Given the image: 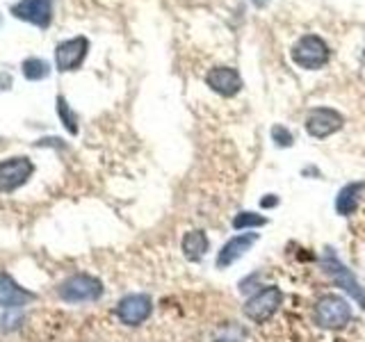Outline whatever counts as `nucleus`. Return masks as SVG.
Wrapping results in <instances>:
<instances>
[{
	"instance_id": "5701e85b",
	"label": "nucleus",
	"mask_w": 365,
	"mask_h": 342,
	"mask_svg": "<svg viewBox=\"0 0 365 342\" xmlns=\"http://www.w3.org/2000/svg\"><path fill=\"white\" fill-rule=\"evenodd\" d=\"M251 3H254L256 7H267V5H269V0H251Z\"/></svg>"
},
{
	"instance_id": "6e6552de",
	"label": "nucleus",
	"mask_w": 365,
	"mask_h": 342,
	"mask_svg": "<svg viewBox=\"0 0 365 342\" xmlns=\"http://www.w3.org/2000/svg\"><path fill=\"white\" fill-rule=\"evenodd\" d=\"M153 313V301L148 294H128L117 306V317L125 326H140Z\"/></svg>"
},
{
	"instance_id": "aec40b11",
	"label": "nucleus",
	"mask_w": 365,
	"mask_h": 342,
	"mask_svg": "<svg viewBox=\"0 0 365 342\" xmlns=\"http://www.w3.org/2000/svg\"><path fill=\"white\" fill-rule=\"evenodd\" d=\"M272 140H274V144L277 146H281V148H288V146H292V142H294V137H292V133L285 128V125H274L272 128Z\"/></svg>"
},
{
	"instance_id": "9d476101",
	"label": "nucleus",
	"mask_w": 365,
	"mask_h": 342,
	"mask_svg": "<svg viewBox=\"0 0 365 342\" xmlns=\"http://www.w3.org/2000/svg\"><path fill=\"white\" fill-rule=\"evenodd\" d=\"M34 171V165L28 157H9L0 162V194H9L19 190Z\"/></svg>"
},
{
	"instance_id": "20e7f679",
	"label": "nucleus",
	"mask_w": 365,
	"mask_h": 342,
	"mask_svg": "<svg viewBox=\"0 0 365 342\" xmlns=\"http://www.w3.org/2000/svg\"><path fill=\"white\" fill-rule=\"evenodd\" d=\"M322 267H324V271L329 274V279L334 281L338 288H342L347 294H351V299L356 301L363 311H365V290L361 288V283L356 281V276L342 265L340 262V258L334 254L331 249H327L324 251V256H322Z\"/></svg>"
},
{
	"instance_id": "f257e3e1",
	"label": "nucleus",
	"mask_w": 365,
	"mask_h": 342,
	"mask_svg": "<svg viewBox=\"0 0 365 342\" xmlns=\"http://www.w3.org/2000/svg\"><path fill=\"white\" fill-rule=\"evenodd\" d=\"M315 324L327 331H342L351 322V304L336 292H327L315 301Z\"/></svg>"
},
{
	"instance_id": "0eeeda50",
	"label": "nucleus",
	"mask_w": 365,
	"mask_h": 342,
	"mask_svg": "<svg viewBox=\"0 0 365 342\" xmlns=\"http://www.w3.org/2000/svg\"><path fill=\"white\" fill-rule=\"evenodd\" d=\"M53 7L55 0H19L11 5V14L34 28L46 30L53 21Z\"/></svg>"
},
{
	"instance_id": "7ed1b4c3",
	"label": "nucleus",
	"mask_w": 365,
	"mask_h": 342,
	"mask_svg": "<svg viewBox=\"0 0 365 342\" xmlns=\"http://www.w3.org/2000/svg\"><path fill=\"white\" fill-rule=\"evenodd\" d=\"M331 57L329 46L317 34H304V37L292 46V62L297 66L306 68V71H315L322 68Z\"/></svg>"
},
{
	"instance_id": "412c9836",
	"label": "nucleus",
	"mask_w": 365,
	"mask_h": 342,
	"mask_svg": "<svg viewBox=\"0 0 365 342\" xmlns=\"http://www.w3.org/2000/svg\"><path fill=\"white\" fill-rule=\"evenodd\" d=\"M11 85H14V78H11V73H7V71H0V91H7V89H11Z\"/></svg>"
},
{
	"instance_id": "b1692460",
	"label": "nucleus",
	"mask_w": 365,
	"mask_h": 342,
	"mask_svg": "<svg viewBox=\"0 0 365 342\" xmlns=\"http://www.w3.org/2000/svg\"><path fill=\"white\" fill-rule=\"evenodd\" d=\"M215 342H242V340H237V338H226V336H224V338H217Z\"/></svg>"
},
{
	"instance_id": "dca6fc26",
	"label": "nucleus",
	"mask_w": 365,
	"mask_h": 342,
	"mask_svg": "<svg viewBox=\"0 0 365 342\" xmlns=\"http://www.w3.org/2000/svg\"><path fill=\"white\" fill-rule=\"evenodd\" d=\"M269 219L265 214H260V212H251V210H245V212H237L233 217V228L237 233H242V231H256V228H262V226H267Z\"/></svg>"
},
{
	"instance_id": "4be33fe9",
	"label": "nucleus",
	"mask_w": 365,
	"mask_h": 342,
	"mask_svg": "<svg viewBox=\"0 0 365 342\" xmlns=\"http://www.w3.org/2000/svg\"><path fill=\"white\" fill-rule=\"evenodd\" d=\"M274 205H279V197H274V194H267V199L260 201V208H274Z\"/></svg>"
},
{
	"instance_id": "423d86ee",
	"label": "nucleus",
	"mask_w": 365,
	"mask_h": 342,
	"mask_svg": "<svg viewBox=\"0 0 365 342\" xmlns=\"http://www.w3.org/2000/svg\"><path fill=\"white\" fill-rule=\"evenodd\" d=\"M304 125H306V133L311 135L313 140H327V137L336 135L342 125H345V119H342V114L334 108H315L308 112Z\"/></svg>"
},
{
	"instance_id": "6ab92c4d",
	"label": "nucleus",
	"mask_w": 365,
	"mask_h": 342,
	"mask_svg": "<svg viewBox=\"0 0 365 342\" xmlns=\"http://www.w3.org/2000/svg\"><path fill=\"white\" fill-rule=\"evenodd\" d=\"M57 114H60L64 128L71 135H76L78 133V121H76V114L71 112V108H68V103H66L64 96H57Z\"/></svg>"
},
{
	"instance_id": "f03ea898",
	"label": "nucleus",
	"mask_w": 365,
	"mask_h": 342,
	"mask_svg": "<svg viewBox=\"0 0 365 342\" xmlns=\"http://www.w3.org/2000/svg\"><path fill=\"white\" fill-rule=\"evenodd\" d=\"M283 304V292L277 285H265V288H258L254 294L249 296L242 306V315L251 319L254 324H265L267 319L277 315V311Z\"/></svg>"
},
{
	"instance_id": "1a4fd4ad",
	"label": "nucleus",
	"mask_w": 365,
	"mask_h": 342,
	"mask_svg": "<svg viewBox=\"0 0 365 342\" xmlns=\"http://www.w3.org/2000/svg\"><path fill=\"white\" fill-rule=\"evenodd\" d=\"M89 53V41L87 37H73L66 39L62 43H57L55 48V66L57 71H76V68L85 62V57Z\"/></svg>"
},
{
	"instance_id": "f8f14e48",
	"label": "nucleus",
	"mask_w": 365,
	"mask_h": 342,
	"mask_svg": "<svg viewBox=\"0 0 365 342\" xmlns=\"http://www.w3.org/2000/svg\"><path fill=\"white\" fill-rule=\"evenodd\" d=\"M205 85H208L215 94L231 98L240 94V89H242V76H240V71L233 66H215L205 73Z\"/></svg>"
},
{
	"instance_id": "9b49d317",
	"label": "nucleus",
	"mask_w": 365,
	"mask_h": 342,
	"mask_svg": "<svg viewBox=\"0 0 365 342\" xmlns=\"http://www.w3.org/2000/svg\"><path fill=\"white\" fill-rule=\"evenodd\" d=\"M258 239H260V233H254V231H242V233L233 235L220 249V254H217V260H215L217 269H226V267L235 265V262L242 258L247 251L258 242Z\"/></svg>"
},
{
	"instance_id": "f3484780",
	"label": "nucleus",
	"mask_w": 365,
	"mask_h": 342,
	"mask_svg": "<svg viewBox=\"0 0 365 342\" xmlns=\"http://www.w3.org/2000/svg\"><path fill=\"white\" fill-rule=\"evenodd\" d=\"M21 71L28 80L37 83V80H43L51 76V64L41 60V57H28V60L21 64Z\"/></svg>"
},
{
	"instance_id": "4468645a",
	"label": "nucleus",
	"mask_w": 365,
	"mask_h": 342,
	"mask_svg": "<svg viewBox=\"0 0 365 342\" xmlns=\"http://www.w3.org/2000/svg\"><path fill=\"white\" fill-rule=\"evenodd\" d=\"M363 190H365V182L363 180H354V182H347L345 187L338 192L336 197V212L340 217H349L356 212L359 208V201L363 197Z\"/></svg>"
},
{
	"instance_id": "39448f33",
	"label": "nucleus",
	"mask_w": 365,
	"mask_h": 342,
	"mask_svg": "<svg viewBox=\"0 0 365 342\" xmlns=\"http://www.w3.org/2000/svg\"><path fill=\"white\" fill-rule=\"evenodd\" d=\"M103 283L96 276L89 274H76V276L66 279L60 288V296L66 304H89L101 299Z\"/></svg>"
},
{
	"instance_id": "ddd939ff",
	"label": "nucleus",
	"mask_w": 365,
	"mask_h": 342,
	"mask_svg": "<svg viewBox=\"0 0 365 342\" xmlns=\"http://www.w3.org/2000/svg\"><path fill=\"white\" fill-rule=\"evenodd\" d=\"M34 299V294L23 290L21 285L9 276V274H0V306L23 308Z\"/></svg>"
},
{
	"instance_id": "2eb2a0df",
	"label": "nucleus",
	"mask_w": 365,
	"mask_h": 342,
	"mask_svg": "<svg viewBox=\"0 0 365 342\" xmlns=\"http://www.w3.org/2000/svg\"><path fill=\"white\" fill-rule=\"evenodd\" d=\"M180 249H182V256H185L190 262H199L205 254H208L210 239L205 235V231H187L182 235Z\"/></svg>"
},
{
	"instance_id": "a211bd4d",
	"label": "nucleus",
	"mask_w": 365,
	"mask_h": 342,
	"mask_svg": "<svg viewBox=\"0 0 365 342\" xmlns=\"http://www.w3.org/2000/svg\"><path fill=\"white\" fill-rule=\"evenodd\" d=\"M23 322V313L21 308H11V306H0V331H14Z\"/></svg>"
},
{
	"instance_id": "393cba45",
	"label": "nucleus",
	"mask_w": 365,
	"mask_h": 342,
	"mask_svg": "<svg viewBox=\"0 0 365 342\" xmlns=\"http://www.w3.org/2000/svg\"><path fill=\"white\" fill-rule=\"evenodd\" d=\"M0 26H3V16H0Z\"/></svg>"
}]
</instances>
